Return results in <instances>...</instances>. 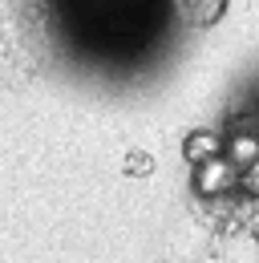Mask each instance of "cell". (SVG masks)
I'll list each match as a JSON object with an SVG mask.
<instances>
[{
	"label": "cell",
	"instance_id": "cell-4",
	"mask_svg": "<svg viewBox=\"0 0 259 263\" xmlns=\"http://www.w3.org/2000/svg\"><path fill=\"white\" fill-rule=\"evenodd\" d=\"M219 154V138L215 134H194L191 142H187V158L191 162H207V158H215Z\"/></svg>",
	"mask_w": 259,
	"mask_h": 263
},
{
	"label": "cell",
	"instance_id": "cell-1",
	"mask_svg": "<svg viewBox=\"0 0 259 263\" xmlns=\"http://www.w3.org/2000/svg\"><path fill=\"white\" fill-rule=\"evenodd\" d=\"M45 61L41 16L29 0H0V85H21Z\"/></svg>",
	"mask_w": 259,
	"mask_h": 263
},
{
	"label": "cell",
	"instance_id": "cell-2",
	"mask_svg": "<svg viewBox=\"0 0 259 263\" xmlns=\"http://www.w3.org/2000/svg\"><path fill=\"white\" fill-rule=\"evenodd\" d=\"M178 4V12L191 21L194 29H211V25H219L227 12V0H174Z\"/></svg>",
	"mask_w": 259,
	"mask_h": 263
},
{
	"label": "cell",
	"instance_id": "cell-3",
	"mask_svg": "<svg viewBox=\"0 0 259 263\" xmlns=\"http://www.w3.org/2000/svg\"><path fill=\"white\" fill-rule=\"evenodd\" d=\"M231 182H235V170H231V162H227L223 154L207 158L202 170H198V178H194V186H198L202 195H215V191H223V186H231Z\"/></svg>",
	"mask_w": 259,
	"mask_h": 263
}]
</instances>
